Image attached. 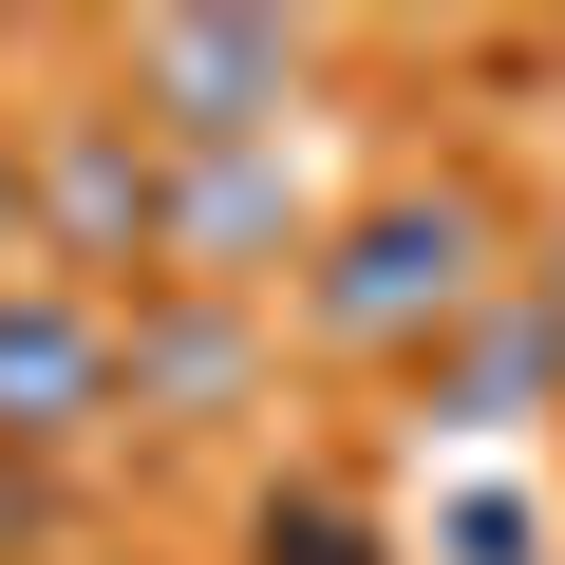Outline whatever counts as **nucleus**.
Returning <instances> with one entry per match:
<instances>
[{"instance_id":"nucleus-10","label":"nucleus","mask_w":565,"mask_h":565,"mask_svg":"<svg viewBox=\"0 0 565 565\" xmlns=\"http://www.w3.org/2000/svg\"><path fill=\"white\" fill-rule=\"evenodd\" d=\"M39 264V189H20V132H0V282Z\"/></svg>"},{"instance_id":"nucleus-1","label":"nucleus","mask_w":565,"mask_h":565,"mask_svg":"<svg viewBox=\"0 0 565 565\" xmlns=\"http://www.w3.org/2000/svg\"><path fill=\"white\" fill-rule=\"evenodd\" d=\"M509 302V264H490V207L434 170V189H377V207H340L321 245H302V321L340 340V359H434L452 321H490Z\"/></svg>"},{"instance_id":"nucleus-6","label":"nucleus","mask_w":565,"mask_h":565,"mask_svg":"<svg viewBox=\"0 0 565 565\" xmlns=\"http://www.w3.org/2000/svg\"><path fill=\"white\" fill-rule=\"evenodd\" d=\"M245 377H264V321H245V302H189V282H132V302H114V415L207 434Z\"/></svg>"},{"instance_id":"nucleus-3","label":"nucleus","mask_w":565,"mask_h":565,"mask_svg":"<svg viewBox=\"0 0 565 565\" xmlns=\"http://www.w3.org/2000/svg\"><path fill=\"white\" fill-rule=\"evenodd\" d=\"M282 95H302V20H132L114 114L189 170V151H282Z\"/></svg>"},{"instance_id":"nucleus-9","label":"nucleus","mask_w":565,"mask_h":565,"mask_svg":"<svg viewBox=\"0 0 565 565\" xmlns=\"http://www.w3.org/2000/svg\"><path fill=\"white\" fill-rule=\"evenodd\" d=\"M434 565H546V509L527 490H452L434 509Z\"/></svg>"},{"instance_id":"nucleus-2","label":"nucleus","mask_w":565,"mask_h":565,"mask_svg":"<svg viewBox=\"0 0 565 565\" xmlns=\"http://www.w3.org/2000/svg\"><path fill=\"white\" fill-rule=\"evenodd\" d=\"M20 189H39V282L132 302V282L170 264V151H151L114 95H76V114H39V132H20Z\"/></svg>"},{"instance_id":"nucleus-5","label":"nucleus","mask_w":565,"mask_h":565,"mask_svg":"<svg viewBox=\"0 0 565 565\" xmlns=\"http://www.w3.org/2000/svg\"><path fill=\"white\" fill-rule=\"evenodd\" d=\"M302 245H321V207H302L282 151H189V170H170V264H151V282H189V302H264V264H302Z\"/></svg>"},{"instance_id":"nucleus-12","label":"nucleus","mask_w":565,"mask_h":565,"mask_svg":"<svg viewBox=\"0 0 565 565\" xmlns=\"http://www.w3.org/2000/svg\"><path fill=\"white\" fill-rule=\"evenodd\" d=\"M527 302H546V321H565V226H546V264H527Z\"/></svg>"},{"instance_id":"nucleus-7","label":"nucleus","mask_w":565,"mask_h":565,"mask_svg":"<svg viewBox=\"0 0 565 565\" xmlns=\"http://www.w3.org/2000/svg\"><path fill=\"white\" fill-rule=\"evenodd\" d=\"M546 396H565V321L527 302V282H509L490 321H452V340L415 359V415H434V434H527Z\"/></svg>"},{"instance_id":"nucleus-11","label":"nucleus","mask_w":565,"mask_h":565,"mask_svg":"<svg viewBox=\"0 0 565 565\" xmlns=\"http://www.w3.org/2000/svg\"><path fill=\"white\" fill-rule=\"evenodd\" d=\"M57 527V471H20V452H0V546H39Z\"/></svg>"},{"instance_id":"nucleus-4","label":"nucleus","mask_w":565,"mask_h":565,"mask_svg":"<svg viewBox=\"0 0 565 565\" xmlns=\"http://www.w3.org/2000/svg\"><path fill=\"white\" fill-rule=\"evenodd\" d=\"M114 434V302L95 282H0V452L20 471H57V452H95Z\"/></svg>"},{"instance_id":"nucleus-8","label":"nucleus","mask_w":565,"mask_h":565,"mask_svg":"<svg viewBox=\"0 0 565 565\" xmlns=\"http://www.w3.org/2000/svg\"><path fill=\"white\" fill-rule=\"evenodd\" d=\"M245 565H396L340 490H264V527H245Z\"/></svg>"}]
</instances>
